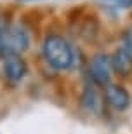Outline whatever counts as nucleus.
I'll return each mask as SVG.
<instances>
[{"instance_id":"f257e3e1","label":"nucleus","mask_w":132,"mask_h":134,"mask_svg":"<svg viewBox=\"0 0 132 134\" xmlns=\"http://www.w3.org/2000/svg\"><path fill=\"white\" fill-rule=\"evenodd\" d=\"M42 56L45 63L56 71H68L77 63V52L75 47L70 44L66 37L59 33L45 35L42 42Z\"/></svg>"},{"instance_id":"f03ea898","label":"nucleus","mask_w":132,"mask_h":134,"mask_svg":"<svg viewBox=\"0 0 132 134\" xmlns=\"http://www.w3.org/2000/svg\"><path fill=\"white\" fill-rule=\"evenodd\" d=\"M30 44H31V37L26 26L0 18V56L2 58L12 54L23 56L30 49Z\"/></svg>"},{"instance_id":"7ed1b4c3","label":"nucleus","mask_w":132,"mask_h":134,"mask_svg":"<svg viewBox=\"0 0 132 134\" xmlns=\"http://www.w3.org/2000/svg\"><path fill=\"white\" fill-rule=\"evenodd\" d=\"M111 59L104 52L94 54L92 59L89 61V77L94 85L106 87L108 84H111Z\"/></svg>"},{"instance_id":"20e7f679","label":"nucleus","mask_w":132,"mask_h":134,"mask_svg":"<svg viewBox=\"0 0 132 134\" xmlns=\"http://www.w3.org/2000/svg\"><path fill=\"white\" fill-rule=\"evenodd\" d=\"M2 73H4L5 82H9L10 85H18L28 75V63L23 56H7L4 58V63H2Z\"/></svg>"},{"instance_id":"39448f33","label":"nucleus","mask_w":132,"mask_h":134,"mask_svg":"<svg viewBox=\"0 0 132 134\" xmlns=\"http://www.w3.org/2000/svg\"><path fill=\"white\" fill-rule=\"evenodd\" d=\"M104 101L115 111H123L130 106L132 98H130V92L122 84H108L104 87Z\"/></svg>"},{"instance_id":"423d86ee","label":"nucleus","mask_w":132,"mask_h":134,"mask_svg":"<svg viewBox=\"0 0 132 134\" xmlns=\"http://www.w3.org/2000/svg\"><path fill=\"white\" fill-rule=\"evenodd\" d=\"M80 106L87 113H92V115H97L101 111L103 101H101V96L96 91V85L94 84H87L83 87L82 94H80Z\"/></svg>"},{"instance_id":"0eeeda50","label":"nucleus","mask_w":132,"mask_h":134,"mask_svg":"<svg viewBox=\"0 0 132 134\" xmlns=\"http://www.w3.org/2000/svg\"><path fill=\"white\" fill-rule=\"evenodd\" d=\"M110 59H111L113 71H117L120 77H129V75L132 73V58L122 49V47H118V49L110 56Z\"/></svg>"},{"instance_id":"6e6552de","label":"nucleus","mask_w":132,"mask_h":134,"mask_svg":"<svg viewBox=\"0 0 132 134\" xmlns=\"http://www.w3.org/2000/svg\"><path fill=\"white\" fill-rule=\"evenodd\" d=\"M122 49L132 58V30H127L122 35Z\"/></svg>"},{"instance_id":"1a4fd4ad","label":"nucleus","mask_w":132,"mask_h":134,"mask_svg":"<svg viewBox=\"0 0 132 134\" xmlns=\"http://www.w3.org/2000/svg\"><path fill=\"white\" fill-rule=\"evenodd\" d=\"M118 9H132V0H117Z\"/></svg>"},{"instance_id":"9d476101","label":"nucleus","mask_w":132,"mask_h":134,"mask_svg":"<svg viewBox=\"0 0 132 134\" xmlns=\"http://www.w3.org/2000/svg\"><path fill=\"white\" fill-rule=\"evenodd\" d=\"M21 2H38V0H21Z\"/></svg>"}]
</instances>
